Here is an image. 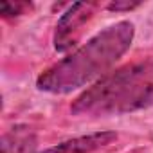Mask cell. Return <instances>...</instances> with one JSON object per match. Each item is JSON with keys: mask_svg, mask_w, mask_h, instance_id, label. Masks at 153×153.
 I'll return each mask as SVG.
<instances>
[{"mask_svg": "<svg viewBox=\"0 0 153 153\" xmlns=\"http://www.w3.org/2000/svg\"><path fill=\"white\" fill-rule=\"evenodd\" d=\"M133 36L135 27L128 20H121L103 29L70 56L45 68L36 79L38 90L49 94H68L94 79H101L105 72L131 47Z\"/></svg>", "mask_w": 153, "mask_h": 153, "instance_id": "1", "label": "cell"}, {"mask_svg": "<svg viewBox=\"0 0 153 153\" xmlns=\"http://www.w3.org/2000/svg\"><path fill=\"white\" fill-rule=\"evenodd\" d=\"M153 106V58L131 61L105 74L70 105L74 115L105 117Z\"/></svg>", "mask_w": 153, "mask_h": 153, "instance_id": "2", "label": "cell"}, {"mask_svg": "<svg viewBox=\"0 0 153 153\" xmlns=\"http://www.w3.org/2000/svg\"><path fill=\"white\" fill-rule=\"evenodd\" d=\"M99 9L97 2H76L72 4L58 20L54 31V49L58 52H67L79 40L83 27L92 20Z\"/></svg>", "mask_w": 153, "mask_h": 153, "instance_id": "3", "label": "cell"}, {"mask_svg": "<svg viewBox=\"0 0 153 153\" xmlns=\"http://www.w3.org/2000/svg\"><path fill=\"white\" fill-rule=\"evenodd\" d=\"M114 140H117L115 131H96V133H88V135H81V137L59 142L52 148L43 149L42 153H92L112 144Z\"/></svg>", "mask_w": 153, "mask_h": 153, "instance_id": "4", "label": "cell"}, {"mask_svg": "<svg viewBox=\"0 0 153 153\" xmlns=\"http://www.w3.org/2000/svg\"><path fill=\"white\" fill-rule=\"evenodd\" d=\"M36 146V133L25 124L13 126L0 139V153H34Z\"/></svg>", "mask_w": 153, "mask_h": 153, "instance_id": "5", "label": "cell"}, {"mask_svg": "<svg viewBox=\"0 0 153 153\" xmlns=\"http://www.w3.org/2000/svg\"><path fill=\"white\" fill-rule=\"evenodd\" d=\"M31 9H33V4L22 2V0H16V2H0V15L4 18L20 16V15H25Z\"/></svg>", "mask_w": 153, "mask_h": 153, "instance_id": "6", "label": "cell"}, {"mask_svg": "<svg viewBox=\"0 0 153 153\" xmlns=\"http://www.w3.org/2000/svg\"><path fill=\"white\" fill-rule=\"evenodd\" d=\"M139 6H140V2H112V4L106 6V9L117 13V11H131V9H135Z\"/></svg>", "mask_w": 153, "mask_h": 153, "instance_id": "7", "label": "cell"}]
</instances>
